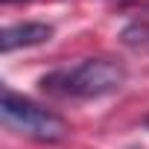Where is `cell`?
I'll list each match as a JSON object with an SVG mask.
<instances>
[{"mask_svg": "<svg viewBox=\"0 0 149 149\" xmlns=\"http://www.w3.org/2000/svg\"><path fill=\"white\" fill-rule=\"evenodd\" d=\"M123 44L129 47H149V6L123 29Z\"/></svg>", "mask_w": 149, "mask_h": 149, "instance_id": "277c9868", "label": "cell"}, {"mask_svg": "<svg viewBox=\"0 0 149 149\" xmlns=\"http://www.w3.org/2000/svg\"><path fill=\"white\" fill-rule=\"evenodd\" d=\"M53 38V26L41 24V21H24V24H12L0 32V50L6 56L15 50H26V47H38L47 44Z\"/></svg>", "mask_w": 149, "mask_h": 149, "instance_id": "3957f363", "label": "cell"}, {"mask_svg": "<svg viewBox=\"0 0 149 149\" xmlns=\"http://www.w3.org/2000/svg\"><path fill=\"white\" fill-rule=\"evenodd\" d=\"M0 114H3V123L12 132H18V134H24L29 140L58 143V140L67 137V123L56 111H50V108H44V105H38V102H32L26 97H18L9 88H3Z\"/></svg>", "mask_w": 149, "mask_h": 149, "instance_id": "7a4b0ae2", "label": "cell"}, {"mask_svg": "<svg viewBox=\"0 0 149 149\" xmlns=\"http://www.w3.org/2000/svg\"><path fill=\"white\" fill-rule=\"evenodd\" d=\"M129 79V70L123 61L97 56L82 58L73 67H58L38 82L47 97L56 100H100L108 94H117Z\"/></svg>", "mask_w": 149, "mask_h": 149, "instance_id": "6da1fadb", "label": "cell"}, {"mask_svg": "<svg viewBox=\"0 0 149 149\" xmlns=\"http://www.w3.org/2000/svg\"><path fill=\"white\" fill-rule=\"evenodd\" d=\"M3 3H15V0H3Z\"/></svg>", "mask_w": 149, "mask_h": 149, "instance_id": "5b68a950", "label": "cell"}]
</instances>
